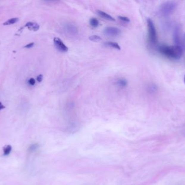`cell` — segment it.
Here are the masks:
<instances>
[{
  "label": "cell",
  "mask_w": 185,
  "mask_h": 185,
  "mask_svg": "<svg viewBox=\"0 0 185 185\" xmlns=\"http://www.w3.org/2000/svg\"><path fill=\"white\" fill-rule=\"evenodd\" d=\"M4 108H5V107L2 104L1 102H0V110L2 109H3Z\"/></svg>",
  "instance_id": "44dd1931"
},
{
  "label": "cell",
  "mask_w": 185,
  "mask_h": 185,
  "mask_svg": "<svg viewBox=\"0 0 185 185\" xmlns=\"http://www.w3.org/2000/svg\"><path fill=\"white\" fill-rule=\"evenodd\" d=\"M18 21V18H10L8 20L6 21L4 24L3 25H10V24H15L16 22H17Z\"/></svg>",
  "instance_id": "4fadbf2b"
},
{
  "label": "cell",
  "mask_w": 185,
  "mask_h": 185,
  "mask_svg": "<svg viewBox=\"0 0 185 185\" xmlns=\"http://www.w3.org/2000/svg\"><path fill=\"white\" fill-rule=\"evenodd\" d=\"M158 50L161 54L172 59H179L182 55V48L178 45H160Z\"/></svg>",
  "instance_id": "6da1fadb"
},
{
  "label": "cell",
  "mask_w": 185,
  "mask_h": 185,
  "mask_svg": "<svg viewBox=\"0 0 185 185\" xmlns=\"http://www.w3.org/2000/svg\"><path fill=\"white\" fill-rule=\"evenodd\" d=\"M54 43L56 48L60 52H67L68 51V47L65 45L63 42L58 37L54 38Z\"/></svg>",
  "instance_id": "5b68a950"
},
{
  "label": "cell",
  "mask_w": 185,
  "mask_h": 185,
  "mask_svg": "<svg viewBox=\"0 0 185 185\" xmlns=\"http://www.w3.org/2000/svg\"><path fill=\"white\" fill-rule=\"evenodd\" d=\"M29 83L31 85H34L35 84V81L34 78H30L29 80Z\"/></svg>",
  "instance_id": "d6986e66"
},
{
  "label": "cell",
  "mask_w": 185,
  "mask_h": 185,
  "mask_svg": "<svg viewBox=\"0 0 185 185\" xmlns=\"http://www.w3.org/2000/svg\"><path fill=\"white\" fill-rule=\"evenodd\" d=\"M12 149V147L10 145H8L6 147H4L3 149V153L4 155H8L11 152Z\"/></svg>",
  "instance_id": "9a60e30c"
},
{
  "label": "cell",
  "mask_w": 185,
  "mask_h": 185,
  "mask_svg": "<svg viewBox=\"0 0 185 185\" xmlns=\"http://www.w3.org/2000/svg\"><path fill=\"white\" fill-rule=\"evenodd\" d=\"M117 84L121 87H125L127 85V81L124 78H121L117 81Z\"/></svg>",
  "instance_id": "8fae6325"
},
{
  "label": "cell",
  "mask_w": 185,
  "mask_h": 185,
  "mask_svg": "<svg viewBox=\"0 0 185 185\" xmlns=\"http://www.w3.org/2000/svg\"><path fill=\"white\" fill-rule=\"evenodd\" d=\"M25 27H27L28 30H33V31H37L40 28V26L37 24L35 22H27L26 24L25 25Z\"/></svg>",
  "instance_id": "52a82bcc"
},
{
  "label": "cell",
  "mask_w": 185,
  "mask_h": 185,
  "mask_svg": "<svg viewBox=\"0 0 185 185\" xmlns=\"http://www.w3.org/2000/svg\"><path fill=\"white\" fill-rule=\"evenodd\" d=\"M89 39H90V41H92L97 42L100 41L102 39L100 36L94 35V36H90V37H89Z\"/></svg>",
  "instance_id": "5bb4252c"
},
{
  "label": "cell",
  "mask_w": 185,
  "mask_h": 185,
  "mask_svg": "<svg viewBox=\"0 0 185 185\" xmlns=\"http://www.w3.org/2000/svg\"><path fill=\"white\" fill-rule=\"evenodd\" d=\"M65 30L70 35L74 36L78 34V30L76 26L73 24H68L65 27Z\"/></svg>",
  "instance_id": "8992f818"
},
{
  "label": "cell",
  "mask_w": 185,
  "mask_h": 185,
  "mask_svg": "<svg viewBox=\"0 0 185 185\" xmlns=\"http://www.w3.org/2000/svg\"><path fill=\"white\" fill-rule=\"evenodd\" d=\"M104 33L106 36L114 37L119 36L121 30L117 27H107L104 30Z\"/></svg>",
  "instance_id": "277c9868"
},
{
  "label": "cell",
  "mask_w": 185,
  "mask_h": 185,
  "mask_svg": "<svg viewBox=\"0 0 185 185\" xmlns=\"http://www.w3.org/2000/svg\"><path fill=\"white\" fill-rule=\"evenodd\" d=\"M36 79H37V81L39 83H41V81H42V80H43V75H40L37 77L36 78Z\"/></svg>",
  "instance_id": "ac0fdd59"
},
{
  "label": "cell",
  "mask_w": 185,
  "mask_h": 185,
  "mask_svg": "<svg viewBox=\"0 0 185 185\" xmlns=\"http://www.w3.org/2000/svg\"><path fill=\"white\" fill-rule=\"evenodd\" d=\"M97 13L98 15H100V16H101L102 18H104L105 19L109 20V21H115V19L114 18H113L112 16L109 14H108L107 13H105V12L101 11V10H98Z\"/></svg>",
  "instance_id": "ba28073f"
},
{
  "label": "cell",
  "mask_w": 185,
  "mask_h": 185,
  "mask_svg": "<svg viewBox=\"0 0 185 185\" xmlns=\"http://www.w3.org/2000/svg\"><path fill=\"white\" fill-rule=\"evenodd\" d=\"M105 46H108V47H111L115 48L118 50H121V47L120 46V45L115 42L113 41H107L105 43Z\"/></svg>",
  "instance_id": "9c48e42d"
},
{
  "label": "cell",
  "mask_w": 185,
  "mask_h": 185,
  "mask_svg": "<svg viewBox=\"0 0 185 185\" xmlns=\"http://www.w3.org/2000/svg\"><path fill=\"white\" fill-rule=\"evenodd\" d=\"M147 28H148V38L149 43L152 45H156L158 41L157 33L154 24L150 18L147 19Z\"/></svg>",
  "instance_id": "3957f363"
},
{
  "label": "cell",
  "mask_w": 185,
  "mask_h": 185,
  "mask_svg": "<svg viewBox=\"0 0 185 185\" xmlns=\"http://www.w3.org/2000/svg\"><path fill=\"white\" fill-rule=\"evenodd\" d=\"M174 41L176 44V45L179 46V42H180V35H179V29L178 27L176 28L174 31Z\"/></svg>",
  "instance_id": "30bf717a"
},
{
  "label": "cell",
  "mask_w": 185,
  "mask_h": 185,
  "mask_svg": "<svg viewBox=\"0 0 185 185\" xmlns=\"http://www.w3.org/2000/svg\"><path fill=\"white\" fill-rule=\"evenodd\" d=\"M90 24L92 27L96 28V27H98V26H99V22L97 18H92L90 19Z\"/></svg>",
  "instance_id": "7c38bea8"
},
{
  "label": "cell",
  "mask_w": 185,
  "mask_h": 185,
  "mask_svg": "<svg viewBox=\"0 0 185 185\" xmlns=\"http://www.w3.org/2000/svg\"><path fill=\"white\" fill-rule=\"evenodd\" d=\"M118 18L121 21H123L125 22H130L129 18H127V17H126V16H118Z\"/></svg>",
  "instance_id": "e0dca14e"
},
{
  "label": "cell",
  "mask_w": 185,
  "mask_h": 185,
  "mask_svg": "<svg viewBox=\"0 0 185 185\" xmlns=\"http://www.w3.org/2000/svg\"><path fill=\"white\" fill-rule=\"evenodd\" d=\"M177 4L174 1H167L161 4L160 7V13L163 16H168L172 14L175 10Z\"/></svg>",
  "instance_id": "7a4b0ae2"
},
{
  "label": "cell",
  "mask_w": 185,
  "mask_h": 185,
  "mask_svg": "<svg viewBox=\"0 0 185 185\" xmlns=\"http://www.w3.org/2000/svg\"><path fill=\"white\" fill-rule=\"evenodd\" d=\"M184 45L185 46V36H184Z\"/></svg>",
  "instance_id": "7402d4cb"
},
{
  "label": "cell",
  "mask_w": 185,
  "mask_h": 185,
  "mask_svg": "<svg viewBox=\"0 0 185 185\" xmlns=\"http://www.w3.org/2000/svg\"><path fill=\"white\" fill-rule=\"evenodd\" d=\"M39 144H37V143H34V144H31L29 147V152H34L35 150H36V149H37L39 148Z\"/></svg>",
  "instance_id": "2e32d148"
},
{
  "label": "cell",
  "mask_w": 185,
  "mask_h": 185,
  "mask_svg": "<svg viewBox=\"0 0 185 185\" xmlns=\"http://www.w3.org/2000/svg\"></svg>",
  "instance_id": "603a6c76"
},
{
  "label": "cell",
  "mask_w": 185,
  "mask_h": 185,
  "mask_svg": "<svg viewBox=\"0 0 185 185\" xmlns=\"http://www.w3.org/2000/svg\"><path fill=\"white\" fill-rule=\"evenodd\" d=\"M34 45V42H31V43L28 44L26 46H25L24 47L27 48H29L32 47Z\"/></svg>",
  "instance_id": "ffe728a7"
}]
</instances>
